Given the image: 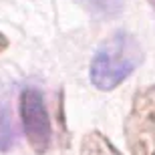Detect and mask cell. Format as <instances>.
Listing matches in <instances>:
<instances>
[{
  "label": "cell",
  "instance_id": "52a82bcc",
  "mask_svg": "<svg viewBox=\"0 0 155 155\" xmlns=\"http://www.w3.org/2000/svg\"><path fill=\"white\" fill-rule=\"evenodd\" d=\"M147 2H149V4H151V8L155 10V0H147Z\"/></svg>",
  "mask_w": 155,
  "mask_h": 155
},
{
  "label": "cell",
  "instance_id": "5b68a950",
  "mask_svg": "<svg viewBox=\"0 0 155 155\" xmlns=\"http://www.w3.org/2000/svg\"><path fill=\"white\" fill-rule=\"evenodd\" d=\"M14 143V125L6 105L0 107V151H8Z\"/></svg>",
  "mask_w": 155,
  "mask_h": 155
},
{
  "label": "cell",
  "instance_id": "7a4b0ae2",
  "mask_svg": "<svg viewBox=\"0 0 155 155\" xmlns=\"http://www.w3.org/2000/svg\"><path fill=\"white\" fill-rule=\"evenodd\" d=\"M123 133L129 155H155V85L135 91Z\"/></svg>",
  "mask_w": 155,
  "mask_h": 155
},
{
  "label": "cell",
  "instance_id": "277c9868",
  "mask_svg": "<svg viewBox=\"0 0 155 155\" xmlns=\"http://www.w3.org/2000/svg\"><path fill=\"white\" fill-rule=\"evenodd\" d=\"M81 155H123L109 137H105L101 131L93 129L85 133L81 139Z\"/></svg>",
  "mask_w": 155,
  "mask_h": 155
},
{
  "label": "cell",
  "instance_id": "6da1fadb",
  "mask_svg": "<svg viewBox=\"0 0 155 155\" xmlns=\"http://www.w3.org/2000/svg\"><path fill=\"white\" fill-rule=\"evenodd\" d=\"M141 61L143 48L139 40L127 30H115L93 54L89 69L91 85L99 91H113L135 73Z\"/></svg>",
  "mask_w": 155,
  "mask_h": 155
},
{
  "label": "cell",
  "instance_id": "3957f363",
  "mask_svg": "<svg viewBox=\"0 0 155 155\" xmlns=\"http://www.w3.org/2000/svg\"><path fill=\"white\" fill-rule=\"evenodd\" d=\"M18 103H20L22 129L30 149L36 155L46 153L52 143V127H51V117H48V111H46L42 93L36 87H26L20 93Z\"/></svg>",
  "mask_w": 155,
  "mask_h": 155
},
{
  "label": "cell",
  "instance_id": "8992f818",
  "mask_svg": "<svg viewBox=\"0 0 155 155\" xmlns=\"http://www.w3.org/2000/svg\"><path fill=\"white\" fill-rule=\"evenodd\" d=\"M8 46H10V40L6 38V35L0 30V54H2L4 51H8Z\"/></svg>",
  "mask_w": 155,
  "mask_h": 155
}]
</instances>
